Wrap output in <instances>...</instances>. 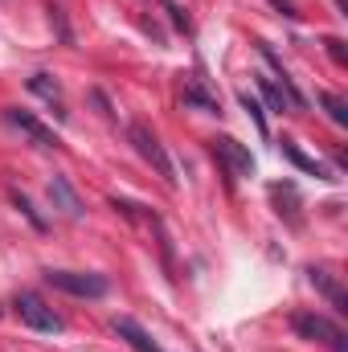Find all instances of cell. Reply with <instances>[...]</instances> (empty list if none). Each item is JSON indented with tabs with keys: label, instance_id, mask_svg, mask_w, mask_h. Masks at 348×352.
Segmentation results:
<instances>
[{
	"label": "cell",
	"instance_id": "6da1fadb",
	"mask_svg": "<svg viewBox=\"0 0 348 352\" xmlns=\"http://www.w3.org/2000/svg\"><path fill=\"white\" fill-rule=\"evenodd\" d=\"M291 328H295L303 340H316V344H324V349H332V352H348L345 328H340L336 320L320 316V311H295V316H291Z\"/></svg>",
	"mask_w": 348,
	"mask_h": 352
},
{
	"label": "cell",
	"instance_id": "7a4b0ae2",
	"mask_svg": "<svg viewBox=\"0 0 348 352\" xmlns=\"http://www.w3.org/2000/svg\"><path fill=\"white\" fill-rule=\"evenodd\" d=\"M127 140H131V148L156 168V173L164 176V184H176L180 176H176V164H173V156L164 152V144H160V135L152 131V127H144V123H131L127 127Z\"/></svg>",
	"mask_w": 348,
	"mask_h": 352
},
{
	"label": "cell",
	"instance_id": "3957f363",
	"mask_svg": "<svg viewBox=\"0 0 348 352\" xmlns=\"http://www.w3.org/2000/svg\"><path fill=\"white\" fill-rule=\"evenodd\" d=\"M45 283L74 299H102L111 291L107 274H87V270H45Z\"/></svg>",
	"mask_w": 348,
	"mask_h": 352
},
{
	"label": "cell",
	"instance_id": "277c9868",
	"mask_svg": "<svg viewBox=\"0 0 348 352\" xmlns=\"http://www.w3.org/2000/svg\"><path fill=\"white\" fill-rule=\"evenodd\" d=\"M12 307H17V316H21V324L25 328H33V332H62L66 324H62V316L37 295V291H21L17 299H12Z\"/></svg>",
	"mask_w": 348,
	"mask_h": 352
},
{
	"label": "cell",
	"instance_id": "5b68a950",
	"mask_svg": "<svg viewBox=\"0 0 348 352\" xmlns=\"http://www.w3.org/2000/svg\"><path fill=\"white\" fill-rule=\"evenodd\" d=\"M209 148H213V156L230 168V176H254V156H250V148L238 144L234 135H217V140H209Z\"/></svg>",
	"mask_w": 348,
	"mask_h": 352
},
{
	"label": "cell",
	"instance_id": "8992f818",
	"mask_svg": "<svg viewBox=\"0 0 348 352\" xmlns=\"http://www.w3.org/2000/svg\"><path fill=\"white\" fill-rule=\"evenodd\" d=\"M4 123H8V127H17L21 135H29V140H33L37 148H54V152L62 148L58 131H50L45 123H37V119H33L29 111H21V107H4Z\"/></svg>",
	"mask_w": 348,
	"mask_h": 352
},
{
	"label": "cell",
	"instance_id": "52a82bcc",
	"mask_svg": "<svg viewBox=\"0 0 348 352\" xmlns=\"http://www.w3.org/2000/svg\"><path fill=\"white\" fill-rule=\"evenodd\" d=\"M45 197H50V205H54L62 217H70V221H78V217L87 213L83 197L74 192V184H70L66 176H50V184H45Z\"/></svg>",
	"mask_w": 348,
	"mask_h": 352
},
{
	"label": "cell",
	"instance_id": "ba28073f",
	"mask_svg": "<svg viewBox=\"0 0 348 352\" xmlns=\"http://www.w3.org/2000/svg\"><path fill=\"white\" fill-rule=\"evenodd\" d=\"M307 283L336 307V311H348V291H345V283L328 270V266H307Z\"/></svg>",
	"mask_w": 348,
	"mask_h": 352
},
{
	"label": "cell",
	"instance_id": "9c48e42d",
	"mask_svg": "<svg viewBox=\"0 0 348 352\" xmlns=\"http://www.w3.org/2000/svg\"><path fill=\"white\" fill-rule=\"evenodd\" d=\"M115 336H119V340H127L135 352H160V344H156V340H152V336L131 320V316H115Z\"/></svg>",
	"mask_w": 348,
	"mask_h": 352
},
{
	"label": "cell",
	"instance_id": "30bf717a",
	"mask_svg": "<svg viewBox=\"0 0 348 352\" xmlns=\"http://www.w3.org/2000/svg\"><path fill=\"white\" fill-rule=\"evenodd\" d=\"M270 197H274V205H279V217H287L291 226H299V221H303V213H299V192H295V184H291V180L270 184Z\"/></svg>",
	"mask_w": 348,
	"mask_h": 352
},
{
	"label": "cell",
	"instance_id": "8fae6325",
	"mask_svg": "<svg viewBox=\"0 0 348 352\" xmlns=\"http://www.w3.org/2000/svg\"><path fill=\"white\" fill-rule=\"evenodd\" d=\"M29 90H33V94H41V98H45V102H50V107L66 119V107H62V87H58V78H54V74L37 70V74L29 78Z\"/></svg>",
	"mask_w": 348,
	"mask_h": 352
},
{
	"label": "cell",
	"instance_id": "7c38bea8",
	"mask_svg": "<svg viewBox=\"0 0 348 352\" xmlns=\"http://www.w3.org/2000/svg\"><path fill=\"white\" fill-rule=\"evenodd\" d=\"M283 156H287L295 168H303L307 176H320V180H336V176H332L328 168H324V164H320V160H312L307 152H299V144H291V140H283Z\"/></svg>",
	"mask_w": 348,
	"mask_h": 352
},
{
	"label": "cell",
	"instance_id": "4fadbf2b",
	"mask_svg": "<svg viewBox=\"0 0 348 352\" xmlns=\"http://www.w3.org/2000/svg\"><path fill=\"white\" fill-rule=\"evenodd\" d=\"M180 102H184V107H197V111H209V115H217V111H221V102L201 87V82H188V87L180 90Z\"/></svg>",
	"mask_w": 348,
	"mask_h": 352
},
{
	"label": "cell",
	"instance_id": "5bb4252c",
	"mask_svg": "<svg viewBox=\"0 0 348 352\" xmlns=\"http://www.w3.org/2000/svg\"><path fill=\"white\" fill-rule=\"evenodd\" d=\"M259 90L266 94V102H270V111H291V102H287V94H283V87L274 82V78H266V74H259Z\"/></svg>",
	"mask_w": 348,
	"mask_h": 352
},
{
	"label": "cell",
	"instance_id": "9a60e30c",
	"mask_svg": "<svg viewBox=\"0 0 348 352\" xmlns=\"http://www.w3.org/2000/svg\"><path fill=\"white\" fill-rule=\"evenodd\" d=\"M320 107L328 111V119H332L336 127H348V107H345V98H336V94H320Z\"/></svg>",
	"mask_w": 348,
	"mask_h": 352
},
{
	"label": "cell",
	"instance_id": "2e32d148",
	"mask_svg": "<svg viewBox=\"0 0 348 352\" xmlns=\"http://www.w3.org/2000/svg\"><path fill=\"white\" fill-rule=\"evenodd\" d=\"M238 102L246 107V115L254 119V127H259V135H266V111L259 107V98L250 94V90H238Z\"/></svg>",
	"mask_w": 348,
	"mask_h": 352
},
{
	"label": "cell",
	"instance_id": "e0dca14e",
	"mask_svg": "<svg viewBox=\"0 0 348 352\" xmlns=\"http://www.w3.org/2000/svg\"><path fill=\"white\" fill-rule=\"evenodd\" d=\"M12 201H17V205H21V213H25V217H29V221H33V226H37V230H45V217H41V213H37V209H33V205H29V197H21V192H17V197H12Z\"/></svg>",
	"mask_w": 348,
	"mask_h": 352
},
{
	"label": "cell",
	"instance_id": "ac0fdd59",
	"mask_svg": "<svg viewBox=\"0 0 348 352\" xmlns=\"http://www.w3.org/2000/svg\"><path fill=\"white\" fill-rule=\"evenodd\" d=\"M324 45H328V54H332V62H340V66L348 62V54H345V41H340V37H328Z\"/></svg>",
	"mask_w": 348,
	"mask_h": 352
},
{
	"label": "cell",
	"instance_id": "d6986e66",
	"mask_svg": "<svg viewBox=\"0 0 348 352\" xmlns=\"http://www.w3.org/2000/svg\"><path fill=\"white\" fill-rule=\"evenodd\" d=\"M164 8H168V12H173L176 29H184V33H188V16H184V12H180V4H176V0H164Z\"/></svg>",
	"mask_w": 348,
	"mask_h": 352
},
{
	"label": "cell",
	"instance_id": "ffe728a7",
	"mask_svg": "<svg viewBox=\"0 0 348 352\" xmlns=\"http://www.w3.org/2000/svg\"><path fill=\"white\" fill-rule=\"evenodd\" d=\"M270 4H274V8H283V16H291V21H295V16H299V12H295V4H291V0H270Z\"/></svg>",
	"mask_w": 348,
	"mask_h": 352
},
{
	"label": "cell",
	"instance_id": "44dd1931",
	"mask_svg": "<svg viewBox=\"0 0 348 352\" xmlns=\"http://www.w3.org/2000/svg\"><path fill=\"white\" fill-rule=\"evenodd\" d=\"M336 8H340V12H345V8H348V0H336Z\"/></svg>",
	"mask_w": 348,
	"mask_h": 352
}]
</instances>
